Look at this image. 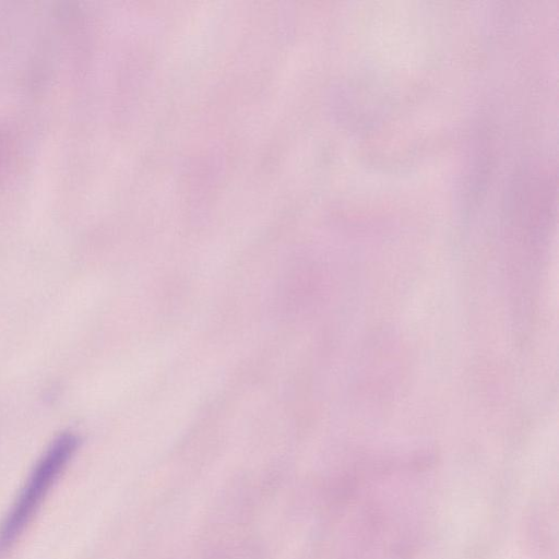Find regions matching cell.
Returning <instances> with one entry per match:
<instances>
[{
  "instance_id": "cell-1",
  "label": "cell",
  "mask_w": 559,
  "mask_h": 559,
  "mask_svg": "<svg viewBox=\"0 0 559 559\" xmlns=\"http://www.w3.org/2000/svg\"><path fill=\"white\" fill-rule=\"evenodd\" d=\"M76 447L78 439L72 433L60 435L49 445L0 527L1 547L11 544L25 528L72 457Z\"/></svg>"
}]
</instances>
